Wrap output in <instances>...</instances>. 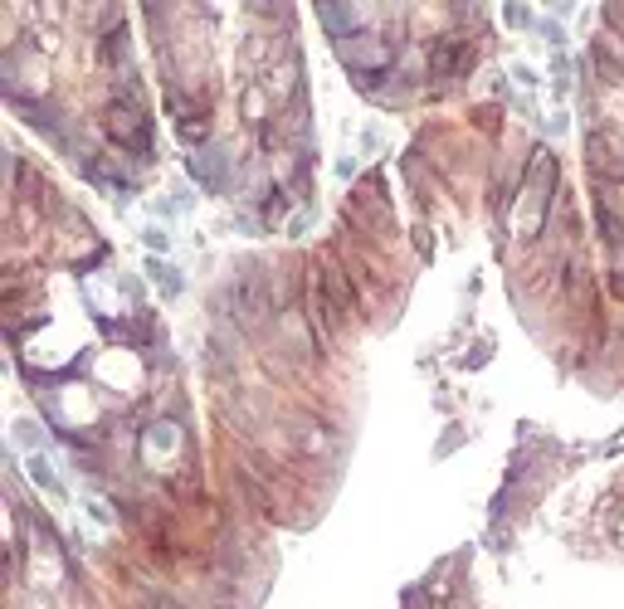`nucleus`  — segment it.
<instances>
[{"label": "nucleus", "mask_w": 624, "mask_h": 609, "mask_svg": "<svg viewBox=\"0 0 624 609\" xmlns=\"http://www.w3.org/2000/svg\"><path fill=\"white\" fill-rule=\"evenodd\" d=\"M473 64V49L463 44V39H439L434 49H429V74L434 78H454V74H463Z\"/></svg>", "instance_id": "f257e3e1"}, {"label": "nucleus", "mask_w": 624, "mask_h": 609, "mask_svg": "<svg viewBox=\"0 0 624 609\" xmlns=\"http://www.w3.org/2000/svg\"><path fill=\"white\" fill-rule=\"evenodd\" d=\"M585 161H590V166H595V176H605V181H615V176H620V151H615V142H610L605 132L585 137Z\"/></svg>", "instance_id": "f03ea898"}, {"label": "nucleus", "mask_w": 624, "mask_h": 609, "mask_svg": "<svg viewBox=\"0 0 624 609\" xmlns=\"http://www.w3.org/2000/svg\"><path fill=\"white\" fill-rule=\"evenodd\" d=\"M508 20H513V25H531V15H527L522 5H508Z\"/></svg>", "instance_id": "7ed1b4c3"}, {"label": "nucleus", "mask_w": 624, "mask_h": 609, "mask_svg": "<svg viewBox=\"0 0 624 609\" xmlns=\"http://www.w3.org/2000/svg\"><path fill=\"white\" fill-rule=\"evenodd\" d=\"M142 609H176V600H166V595H151Z\"/></svg>", "instance_id": "20e7f679"}]
</instances>
